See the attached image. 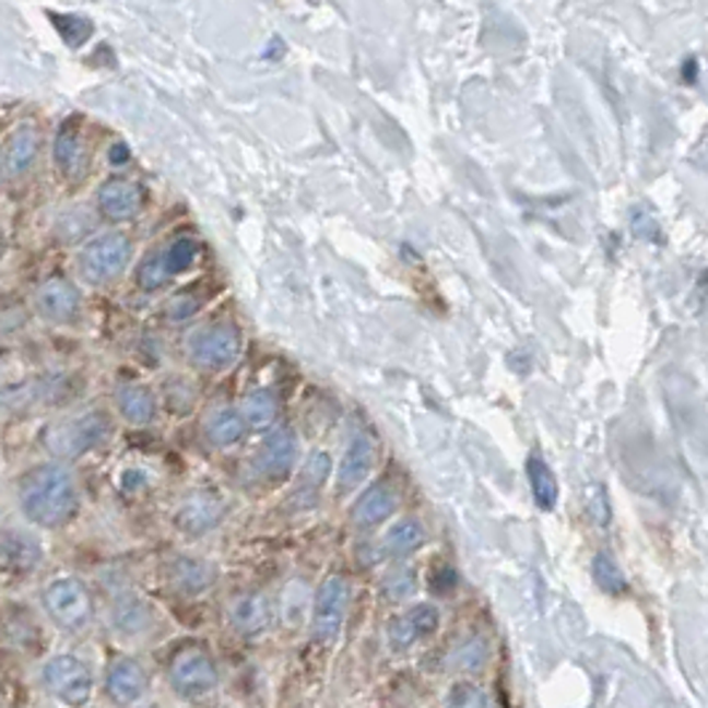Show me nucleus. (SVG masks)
Segmentation results:
<instances>
[{
	"instance_id": "33",
	"label": "nucleus",
	"mask_w": 708,
	"mask_h": 708,
	"mask_svg": "<svg viewBox=\"0 0 708 708\" xmlns=\"http://www.w3.org/2000/svg\"><path fill=\"white\" fill-rule=\"evenodd\" d=\"M634 232H637L639 237H652L658 235V227L647 213H637V216H634Z\"/></svg>"
},
{
	"instance_id": "4",
	"label": "nucleus",
	"mask_w": 708,
	"mask_h": 708,
	"mask_svg": "<svg viewBox=\"0 0 708 708\" xmlns=\"http://www.w3.org/2000/svg\"><path fill=\"white\" fill-rule=\"evenodd\" d=\"M43 604H46L54 624L67 628V632L88 626L91 615H94L88 589L78 578H57V581L48 583L43 591Z\"/></svg>"
},
{
	"instance_id": "28",
	"label": "nucleus",
	"mask_w": 708,
	"mask_h": 708,
	"mask_svg": "<svg viewBox=\"0 0 708 708\" xmlns=\"http://www.w3.org/2000/svg\"><path fill=\"white\" fill-rule=\"evenodd\" d=\"M591 573H594V581L604 591V594L618 597L628 589V581H626L624 570H621L618 563H615V559L610 557V554H604V552L597 554L594 565H591Z\"/></svg>"
},
{
	"instance_id": "8",
	"label": "nucleus",
	"mask_w": 708,
	"mask_h": 708,
	"mask_svg": "<svg viewBox=\"0 0 708 708\" xmlns=\"http://www.w3.org/2000/svg\"><path fill=\"white\" fill-rule=\"evenodd\" d=\"M168 676L176 693L187 695V698H198V695L211 693L219 682L211 656L205 650H200V647H187V650L176 652V658L170 661Z\"/></svg>"
},
{
	"instance_id": "13",
	"label": "nucleus",
	"mask_w": 708,
	"mask_h": 708,
	"mask_svg": "<svg viewBox=\"0 0 708 708\" xmlns=\"http://www.w3.org/2000/svg\"><path fill=\"white\" fill-rule=\"evenodd\" d=\"M38 150H40L38 128L30 123L16 128L3 146L5 176L20 179V176L27 174V170L35 166V161H38Z\"/></svg>"
},
{
	"instance_id": "3",
	"label": "nucleus",
	"mask_w": 708,
	"mask_h": 708,
	"mask_svg": "<svg viewBox=\"0 0 708 708\" xmlns=\"http://www.w3.org/2000/svg\"><path fill=\"white\" fill-rule=\"evenodd\" d=\"M131 261V240L120 232H105L88 240L78 253V267H81L83 278L94 285L113 283L120 278Z\"/></svg>"
},
{
	"instance_id": "14",
	"label": "nucleus",
	"mask_w": 708,
	"mask_h": 708,
	"mask_svg": "<svg viewBox=\"0 0 708 708\" xmlns=\"http://www.w3.org/2000/svg\"><path fill=\"white\" fill-rule=\"evenodd\" d=\"M229 621L232 626H235V632L243 634V637H259L261 632L270 628V621H272L270 600H267L264 594H259V591H250V594L237 597L229 607Z\"/></svg>"
},
{
	"instance_id": "16",
	"label": "nucleus",
	"mask_w": 708,
	"mask_h": 708,
	"mask_svg": "<svg viewBox=\"0 0 708 708\" xmlns=\"http://www.w3.org/2000/svg\"><path fill=\"white\" fill-rule=\"evenodd\" d=\"M40 546L38 541L30 539V535L16 533V530H5L0 535V570L16 573V576H24V573L35 570L40 563Z\"/></svg>"
},
{
	"instance_id": "36",
	"label": "nucleus",
	"mask_w": 708,
	"mask_h": 708,
	"mask_svg": "<svg viewBox=\"0 0 708 708\" xmlns=\"http://www.w3.org/2000/svg\"><path fill=\"white\" fill-rule=\"evenodd\" d=\"M5 179V163H3V150H0V185H3Z\"/></svg>"
},
{
	"instance_id": "15",
	"label": "nucleus",
	"mask_w": 708,
	"mask_h": 708,
	"mask_svg": "<svg viewBox=\"0 0 708 708\" xmlns=\"http://www.w3.org/2000/svg\"><path fill=\"white\" fill-rule=\"evenodd\" d=\"M146 693V674L137 661L113 663L107 674V695L118 706H133Z\"/></svg>"
},
{
	"instance_id": "7",
	"label": "nucleus",
	"mask_w": 708,
	"mask_h": 708,
	"mask_svg": "<svg viewBox=\"0 0 708 708\" xmlns=\"http://www.w3.org/2000/svg\"><path fill=\"white\" fill-rule=\"evenodd\" d=\"M187 354L194 365L205 370L229 368L240 354V333L232 326H209L189 335Z\"/></svg>"
},
{
	"instance_id": "20",
	"label": "nucleus",
	"mask_w": 708,
	"mask_h": 708,
	"mask_svg": "<svg viewBox=\"0 0 708 708\" xmlns=\"http://www.w3.org/2000/svg\"><path fill=\"white\" fill-rule=\"evenodd\" d=\"M118 408L131 424H150L155 418V394L142 384H123L118 387Z\"/></svg>"
},
{
	"instance_id": "24",
	"label": "nucleus",
	"mask_w": 708,
	"mask_h": 708,
	"mask_svg": "<svg viewBox=\"0 0 708 708\" xmlns=\"http://www.w3.org/2000/svg\"><path fill=\"white\" fill-rule=\"evenodd\" d=\"M528 480H530V487H533L535 504L546 511L554 509V504H557V496H559V485H557V477H554L552 469H548L541 459H530L528 461Z\"/></svg>"
},
{
	"instance_id": "12",
	"label": "nucleus",
	"mask_w": 708,
	"mask_h": 708,
	"mask_svg": "<svg viewBox=\"0 0 708 708\" xmlns=\"http://www.w3.org/2000/svg\"><path fill=\"white\" fill-rule=\"evenodd\" d=\"M439 626V613L435 604H416L413 610H408L405 615L394 621L389 626V642L394 650H408L411 645L421 642V639L432 637Z\"/></svg>"
},
{
	"instance_id": "10",
	"label": "nucleus",
	"mask_w": 708,
	"mask_h": 708,
	"mask_svg": "<svg viewBox=\"0 0 708 708\" xmlns=\"http://www.w3.org/2000/svg\"><path fill=\"white\" fill-rule=\"evenodd\" d=\"M96 205L109 222H128L142 211L144 189L137 181L123 179V176H113L96 192Z\"/></svg>"
},
{
	"instance_id": "18",
	"label": "nucleus",
	"mask_w": 708,
	"mask_h": 708,
	"mask_svg": "<svg viewBox=\"0 0 708 708\" xmlns=\"http://www.w3.org/2000/svg\"><path fill=\"white\" fill-rule=\"evenodd\" d=\"M222 520V504L209 496L189 498L176 515V524L189 535H203Z\"/></svg>"
},
{
	"instance_id": "25",
	"label": "nucleus",
	"mask_w": 708,
	"mask_h": 708,
	"mask_svg": "<svg viewBox=\"0 0 708 708\" xmlns=\"http://www.w3.org/2000/svg\"><path fill=\"white\" fill-rule=\"evenodd\" d=\"M243 432H246V421L235 411L213 413L209 424H205V437H209L211 445H216V448L235 445L237 439L243 437Z\"/></svg>"
},
{
	"instance_id": "31",
	"label": "nucleus",
	"mask_w": 708,
	"mask_h": 708,
	"mask_svg": "<svg viewBox=\"0 0 708 708\" xmlns=\"http://www.w3.org/2000/svg\"><path fill=\"white\" fill-rule=\"evenodd\" d=\"M413 591H416V573L413 570H394L392 576H387V581H384V594L394 602L408 600Z\"/></svg>"
},
{
	"instance_id": "30",
	"label": "nucleus",
	"mask_w": 708,
	"mask_h": 708,
	"mask_svg": "<svg viewBox=\"0 0 708 708\" xmlns=\"http://www.w3.org/2000/svg\"><path fill=\"white\" fill-rule=\"evenodd\" d=\"M448 708H487L485 693L472 682H459L448 695Z\"/></svg>"
},
{
	"instance_id": "17",
	"label": "nucleus",
	"mask_w": 708,
	"mask_h": 708,
	"mask_svg": "<svg viewBox=\"0 0 708 708\" xmlns=\"http://www.w3.org/2000/svg\"><path fill=\"white\" fill-rule=\"evenodd\" d=\"M394 509H397L394 487L378 482V485L368 487V491L357 498V504H354L352 509V520L357 522L359 528H374V524L384 522L387 517H392Z\"/></svg>"
},
{
	"instance_id": "2",
	"label": "nucleus",
	"mask_w": 708,
	"mask_h": 708,
	"mask_svg": "<svg viewBox=\"0 0 708 708\" xmlns=\"http://www.w3.org/2000/svg\"><path fill=\"white\" fill-rule=\"evenodd\" d=\"M109 435V418L105 413H83L62 424L51 426L43 437L46 448L51 450L57 459H78V456L88 453L96 445H102Z\"/></svg>"
},
{
	"instance_id": "6",
	"label": "nucleus",
	"mask_w": 708,
	"mask_h": 708,
	"mask_svg": "<svg viewBox=\"0 0 708 708\" xmlns=\"http://www.w3.org/2000/svg\"><path fill=\"white\" fill-rule=\"evenodd\" d=\"M350 581L344 576H331L317 589L312 613V637L317 642L331 645L339 637L346 618V607H350Z\"/></svg>"
},
{
	"instance_id": "19",
	"label": "nucleus",
	"mask_w": 708,
	"mask_h": 708,
	"mask_svg": "<svg viewBox=\"0 0 708 708\" xmlns=\"http://www.w3.org/2000/svg\"><path fill=\"white\" fill-rule=\"evenodd\" d=\"M374 459H376L374 442H370L368 437L354 439V442L350 445V450H346L344 461H341V467H339L341 491H352V487H357L359 482L368 477L370 469H374Z\"/></svg>"
},
{
	"instance_id": "22",
	"label": "nucleus",
	"mask_w": 708,
	"mask_h": 708,
	"mask_svg": "<svg viewBox=\"0 0 708 708\" xmlns=\"http://www.w3.org/2000/svg\"><path fill=\"white\" fill-rule=\"evenodd\" d=\"M54 163H57L59 174L75 176L83 166V142L78 128L62 126L57 139H54Z\"/></svg>"
},
{
	"instance_id": "11",
	"label": "nucleus",
	"mask_w": 708,
	"mask_h": 708,
	"mask_svg": "<svg viewBox=\"0 0 708 708\" xmlns=\"http://www.w3.org/2000/svg\"><path fill=\"white\" fill-rule=\"evenodd\" d=\"M296 459H298L296 432H293L291 426H280V429H274L272 435L264 439V445H261L259 456H256V469H259V474H264V477L280 480L296 467Z\"/></svg>"
},
{
	"instance_id": "1",
	"label": "nucleus",
	"mask_w": 708,
	"mask_h": 708,
	"mask_svg": "<svg viewBox=\"0 0 708 708\" xmlns=\"http://www.w3.org/2000/svg\"><path fill=\"white\" fill-rule=\"evenodd\" d=\"M20 506L38 528H62L78 511V485L64 463H40L20 482Z\"/></svg>"
},
{
	"instance_id": "23",
	"label": "nucleus",
	"mask_w": 708,
	"mask_h": 708,
	"mask_svg": "<svg viewBox=\"0 0 708 708\" xmlns=\"http://www.w3.org/2000/svg\"><path fill=\"white\" fill-rule=\"evenodd\" d=\"M170 578H174L176 589L187 591V594H200V591H205L213 583V567L203 563V559L181 557L174 563Z\"/></svg>"
},
{
	"instance_id": "9",
	"label": "nucleus",
	"mask_w": 708,
	"mask_h": 708,
	"mask_svg": "<svg viewBox=\"0 0 708 708\" xmlns=\"http://www.w3.org/2000/svg\"><path fill=\"white\" fill-rule=\"evenodd\" d=\"M35 309H38L43 320L64 326L81 312V291L75 288L72 280L54 274V278L43 280L38 291H35Z\"/></svg>"
},
{
	"instance_id": "35",
	"label": "nucleus",
	"mask_w": 708,
	"mask_h": 708,
	"mask_svg": "<svg viewBox=\"0 0 708 708\" xmlns=\"http://www.w3.org/2000/svg\"><path fill=\"white\" fill-rule=\"evenodd\" d=\"M128 157H131V150L126 144H113V150H109V163L113 166H123V163H128Z\"/></svg>"
},
{
	"instance_id": "29",
	"label": "nucleus",
	"mask_w": 708,
	"mask_h": 708,
	"mask_svg": "<svg viewBox=\"0 0 708 708\" xmlns=\"http://www.w3.org/2000/svg\"><path fill=\"white\" fill-rule=\"evenodd\" d=\"M48 16H51L54 27H57V33L62 35L70 48H81L83 43L91 38V33H94V24H91V20H85V16L54 14V11Z\"/></svg>"
},
{
	"instance_id": "34",
	"label": "nucleus",
	"mask_w": 708,
	"mask_h": 708,
	"mask_svg": "<svg viewBox=\"0 0 708 708\" xmlns=\"http://www.w3.org/2000/svg\"><path fill=\"white\" fill-rule=\"evenodd\" d=\"M328 467H331V461H328V456L317 453L315 459H312V463H309V474H312L315 482H320L322 477H326V469Z\"/></svg>"
},
{
	"instance_id": "32",
	"label": "nucleus",
	"mask_w": 708,
	"mask_h": 708,
	"mask_svg": "<svg viewBox=\"0 0 708 708\" xmlns=\"http://www.w3.org/2000/svg\"><path fill=\"white\" fill-rule=\"evenodd\" d=\"M589 509H591V515H594V520L600 524L610 522V506H607V493H604V487H600V485L591 487Z\"/></svg>"
},
{
	"instance_id": "21",
	"label": "nucleus",
	"mask_w": 708,
	"mask_h": 708,
	"mask_svg": "<svg viewBox=\"0 0 708 708\" xmlns=\"http://www.w3.org/2000/svg\"><path fill=\"white\" fill-rule=\"evenodd\" d=\"M424 541H426V533L424 528H421V522L402 520L392 524V530L384 535L381 552L389 554V557H408V554H413L416 548L424 546Z\"/></svg>"
},
{
	"instance_id": "26",
	"label": "nucleus",
	"mask_w": 708,
	"mask_h": 708,
	"mask_svg": "<svg viewBox=\"0 0 708 708\" xmlns=\"http://www.w3.org/2000/svg\"><path fill=\"white\" fill-rule=\"evenodd\" d=\"M278 418V397L267 389H259V392L248 394L246 402H243V421L253 429H267V426L274 424Z\"/></svg>"
},
{
	"instance_id": "5",
	"label": "nucleus",
	"mask_w": 708,
	"mask_h": 708,
	"mask_svg": "<svg viewBox=\"0 0 708 708\" xmlns=\"http://www.w3.org/2000/svg\"><path fill=\"white\" fill-rule=\"evenodd\" d=\"M43 682H46L48 693H51L54 698H59L62 704L72 708H81L88 704L91 689H94L91 669L75 656L51 658L46 671H43Z\"/></svg>"
},
{
	"instance_id": "27",
	"label": "nucleus",
	"mask_w": 708,
	"mask_h": 708,
	"mask_svg": "<svg viewBox=\"0 0 708 708\" xmlns=\"http://www.w3.org/2000/svg\"><path fill=\"white\" fill-rule=\"evenodd\" d=\"M198 256H200L198 243H194L192 237H179V240L170 243L166 250H161L163 272H166V278H174V274L187 272L189 267L198 261Z\"/></svg>"
}]
</instances>
